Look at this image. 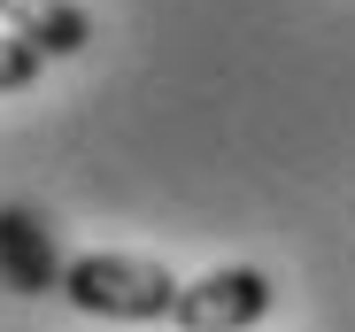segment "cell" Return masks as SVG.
<instances>
[{
	"mask_svg": "<svg viewBox=\"0 0 355 332\" xmlns=\"http://www.w3.org/2000/svg\"><path fill=\"white\" fill-rule=\"evenodd\" d=\"M62 294L85 317H116V324H155L178 302V279L147 255H78L62 263Z\"/></svg>",
	"mask_w": 355,
	"mask_h": 332,
	"instance_id": "cell-1",
	"label": "cell"
},
{
	"mask_svg": "<svg viewBox=\"0 0 355 332\" xmlns=\"http://www.w3.org/2000/svg\"><path fill=\"white\" fill-rule=\"evenodd\" d=\"M270 302H278V286L263 279V270L232 263V270H209V279L178 286L170 324H178V332H248V324L270 317Z\"/></svg>",
	"mask_w": 355,
	"mask_h": 332,
	"instance_id": "cell-2",
	"label": "cell"
},
{
	"mask_svg": "<svg viewBox=\"0 0 355 332\" xmlns=\"http://www.w3.org/2000/svg\"><path fill=\"white\" fill-rule=\"evenodd\" d=\"M0 286L8 294H62V255L54 232L31 209H0Z\"/></svg>",
	"mask_w": 355,
	"mask_h": 332,
	"instance_id": "cell-3",
	"label": "cell"
},
{
	"mask_svg": "<svg viewBox=\"0 0 355 332\" xmlns=\"http://www.w3.org/2000/svg\"><path fill=\"white\" fill-rule=\"evenodd\" d=\"M0 24H8V39H24L39 62L46 54H85L93 46V24L78 0H0Z\"/></svg>",
	"mask_w": 355,
	"mask_h": 332,
	"instance_id": "cell-4",
	"label": "cell"
},
{
	"mask_svg": "<svg viewBox=\"0 0 355 332\" xmlns=\"http://www.w3.org/2000/svg\"><path fill=\"white\" fill-rule=\"evenodd\" d=\"M31 78H39V54L24 39H0V93H24Z\"/></svg>",
	"mask_w": 355,
	"mask_h": 332,
	"instance_id": "cell-5",
	"label": "cell"
}]
</instances>
